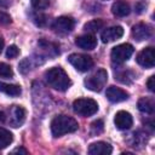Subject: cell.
Here are the masks:
<instances>
[{"instance_id": "obj_1", "label": "cell", "mask_w": 155, "mask_h": 155, "mask_svg": "<svg viewBox=\"0 0 155 155\" xmlns=\"http://www.w3.org/2000/svg\"><path fill=\"white\" fill-rule=\"evenodd\" d=\"M46 82L57 91H67L71 86V80L68 74L59 67L50 68L45 71Z\"/></svg>"}, {"instance_id": "obj_2", "label": "cell", "mask_w": 155, "mask_h": 155, "mask_svg": "<svg viewBox=\"0 0 155 155\" xmlns=\"http://www.w3.org/2000/svg\"><path fill=\"white\" fill-rule=\"evenodd\" d=\"M79 128L78 121L68 115H57L51 121V132L53 137H61L65 133L75 132Z\"/></svg>"}, {"instance_id": "obj_3", "label": "cell", "mask_w": 155, "mask_h": 155, "mask_svg": "<svg viewBox=\"0 0 155 155\" xmlns=\"http://www.w3.org/2000/svg\"><path fill=\"white\" fill-rule=\"evenodd\" d=\"M73 109L81 116H92L98 111V104L91 98H78L73 103Z\"/></svg>"}, {"instance_id": "obj_4", "label": "cell", "mask_w": 155, "mask_h": 155, "mask_svg": "<svg viewBox=\"0 0 155 155\" xmlns=\"http://www.w3.org/2000/svg\"><path fill=\"white\" fill-rule=\"evenodd\" d=\"M108 81V74L107 70L104 69H99L97 70L94 74H92L91 76H88L85 80V86L86 88L94 91V92H99L107 84Z\"/></svg>"}, {"instance_id": "obj_5", "label": "cell", "mask_w": 155, "mask_h": 155, "mask_svg": "<svg viewBox=\"0 0 155 155\" xmlns=\"http://www.w3.org/2000/svg\"><path fill=\"white\" fill-rule=\"evenodd\" d=\"M134 48L132 45L130 44H121V45H117L115 47H113L111 50V53H110V57H111V61L114 63H124L126 61L130 59V57L132 56Z\"/></svg>"}, {"instance_id": "obj_6", "label": "cell", "mask_w": 155, "mask_h": 155, "mask_svg": "<svg viewBox=\"0 0 155 155\" xmlns=\"http://www.w3.org/2000/svg\"><path fill=\"white\" fill-rule=\"evenodd\" d=\"M68 61L79 71H87L93 67V59L82 53H71L68 57Z\"/></svg>"}, {"instance_id": "obj_7", "label": "cell", "mask_w": 155, "mask_h": 155, "mask_svg": "<svg viewBox=\"0 0 155 155\" xmlns=\"http://www.w3.org/2000/svg\"><path fill=\"white\" fill-rule=\"evenodd\" d=\"M74 25H75V21L71 17L61 16L54 19L52 28L54 29V31H57L59 34H68L74 29Z\"/></svg>"}, {"instance_id": "obj_8", "label": "cell", "mask_w": 155, "mask_h": 155, "mask_svg": "<svg viewBox=\"0 0 155 155\" xmlns=\"http://www.w3.org/2000/svg\"><path fill=\"white\" fill-rule=\"evenodd\" d=\"M137 63L144 68H153L155 64V53L153 47H147L137 54Z\"/></svg>"}, {"instance_id": "obj_9", "label": "cell", "mask_w": 155, "mask_h": 155, "mask_svg": "<svg viewBox=\"0 0 155 155\" xmlns=\"http://www.w3.org/2000/svg\"><path fill=\"white\" fill-rule=\"evenodd\" d=\"M24 120H25V110L19 105H13L10 109L8 124L12 127H19L23 125Z\"/></svg>"}, {"instance_id": "obj_10", "label": "cell", "mask_w": 155, "mask_h": 155, "mask_svg": "<svg viewBox=\"0 0 155 155\" xmlns=\"http://www.w3.org/2000/svg\"><path fill=\"white\" fill-rule=\"evenodd\" d=\"M114 122L119 130H128V128H131V126L133 124V119L130 113H127L125 110H120L115 114Z\"/></svg>"}, {"instance_id": "obj_11", "label": "cell", "mask_w": 155, "mask_h": 155, "mask_svg": "<svg viewBox=\"0 0 155 155\" xmlns=\"http://www.w3.org/2000/svg\"><path fill=\"white\" fill-rule=\"evenodd\" d=\"M124 35V29L120 25H114V27H109L107 29H104L101 34V39L103 42H110V41H115L117 39H120Z\"/></svg>"}, {"instance_id": "obj_12", "label": "cell", "mask_w": 155, "mask_h": 155, "mask_svg": "<svg viewBox=\"0 0 155 155\" xmlns=\"http://www.w3.org/2000/svg\"><path fill=\"white\" fill-rule=\"evenodd\" d=\"M151 35V28L145 23H138L132 27V36L137 41H143L149 39Z\"/></svg>"}, {"instance_id": "obj_13", "label": "cell", "mask_w": 155, "mask_h": 155, "mask_svg": "<svg viewBox=\"0 0 155 155\" xmlns=\"http://www.w3.org/2000/svg\"><path fill=\"white\" fill-rule=\"evenodd\" d=\"M105 94H107V98H108L110 102H113V103L124 102V101H126V99L128 98V93H127L125 90H122V88H120V87H116V86H110V87H108Z\"/></svg>"}, {"instance_id": "obj_14", "label": "cell", "mask_w": 155, "mask_h": 155, "mask_svg": "<svg viewBox=\"0 0 155 155\" xmlns=\"http://www.w3.org/2000/svg\"><path fill=\"white\" fill-rule=\"evenodd\" d=\"M75 44H76L78 47L90 51V50H93L97 46V39L92 34H85V35H81V36L76 38Z\"/></svg>"}, {"instance_id": "obj_15", "label": "cell", "mask_w": 155, "mask_h": 155, "mask_svg": "<svg viewBox=\"0 0 155 155\" xmlns=\"http://www.w3.org/2000/svg\"><path fill=\"white\" fill-rule=\"evenodd\" d=\"M111 145L105 142H96L88 147V154L91 155H109L111 154Z\"/></svg>"}, {"instance_id": "obj_16", "label": "cell", "mask_w": 155, "mask_h": 155, "mask_svg": "<svg viewBox=\"0 0 155 155\" xmlns=\"http://www.w3.org/2000/svg\"><path fill=\"white\" fill-rule=\"evenodd\" d=\"M130 5L125 1H116L111 6V12L116 17H125L130 13Z\"/></svg>"}, {"instance_id": "obj_17", "label": "cell", "mask_w": 155, "mask_h": 155, "mask_svg": "<svg viewBox=\"0 0 155 155\" xmlns=\"http://www.w3.org/2000/svg\"><path fill=\"white\" fill-rule=\"evenodd\" d=\"M0 92L6 93V94L12 96V97H17L22 93V90L17 85H11V84H6V82L0 81Z\"/></svg>"}, {"instance_id": "obj_18", "label": "cell", "mask_w": 155, "mask_h": 155, "mask_svg": "<svg viewBox=\"0 0 155 155\" xmlns=\"http://www.w3.org/2000/svg\"><path fill=\"white\" fill-rule=\"evenodd\" d=\"M154 101L150 98H140L138 101V109L142 113L145 114H153L154 113Z\"/></svg>"}, {"instance_id": "obj_19", "label": "cell", "mask_w": 155, "mask_h": 155, "mask_svg": "<svg viewBox=\"0 0 155 155\" xmlns=\"http://www.w3.org/2000/svg\"><path fill=\"white\" fill-rule=\"evenodd\" d=\"M12 133L6 128L0 127V149H5L6 147H8L12 143Z\"/></svg>"}, {"instance_id": "obj_20", "label": "cell", "mask_w": 155, "mask_h": 155, "mask_svg": "<svg viewBox=\"0 0 155 155\" xmlns=\"http://www.w3.org/2000/svg\"><path fill=\"white\" fill-rule=\"evenodd\" d=\"M103 21L102 19H93V21H90L87 22L85 25H84V29L88 33H94V31H98L99 29H102L103 27Z\"/></svg>"}, {"instance_id": "obj_21", "label": "cell", "mask_w": 155, "mask_h": 155, "mask_svg": "<svg viewBox=\"0 0 155 155\" xmlns=\"http://www.w3.org/2000/svg\"><path fill=\"white\" fill-rule=\"evenodd\" d=\"M13 76V71L11 69V67L6 63H0V78H12Z\"/></svg>"}, {"instance_id": "obj_22", "label": "cell", "mask_w": 155, "mask_h": 155, "mask_svg": "<svg viewBox=\"0 0 155 155\" xmlns=\"http://www.w3.org/2000/svg\"><path fill=\"white\" fill-rule=\"evenodd\" d=\"M104 128V124L102 120H97L94 122H92L91 125V133L92 134H99Z\"/></svg>"}, {"instance_id": "obj_23", "label": "cell", "mask_w": 155, "mask_h": 155, "mask_svg": "<svg viewBox=\"0 0 155 155\" xmlns=\"http://www.w3.org/2000/svg\"><path fill=\"white\" fill-rule=\"evenodd\" d=\"M51 0H31V5L36 10H44L50 5Z\"/></svg>"}, {"instance_id": "obj_24", "label": "cell", "mask_w": 155, "mask_h": 155, "mask_svg": "<svg viewBox=\"0 0 155 155\" xmlns=\"http://www.w3.org/2000/svg\"><path fill=\"white\" fill-rule=\"evenodd\" d=\"M18 54H19V50L16 45H11V46L7 47V50H6L7 58H16Z\"/></svg>"}, {"instance_id": "obj_25", "label": "cell", "mask_w": 155, "mask_h": 155, "mask_svg": "<svg viewBox=\"0 0 155 155\" xmlns=\"http://www.w3.org/2000/svg\"><path fill=\"white\" fill-rule=\"evenodd\" d=\"M8 23H11V17L7 13L0 11V24H8Z\"/></svg>"}, {"instance_id": "obj_26", "label": "cell", "mask_w": 155, "mask_h": 155, "mask_svg": "<svg viewBox=\"0 0 155 155\" xmlns=\"http://www.w3.org/2000/svg\"><path fill=\"white\" fill-rule=\"evenodd\" d=\"M154 80H155V78H154V76H150V78H149V80H148V82H147V86H148L149 91H151V92H154V90H155Z\"/></svg>"}, {"instance_id": "obj_27", "label": "cell", "mask_w": 155, "mask_h": 155, "mask_svg": "<svg viewBox=\"0 0 155 155\" xmlns=\"http://www.w3.org/2000/svg\"><path fill=\"white\" fill-rule=\"evenodd\" d=\"M12 153H13V154H16V153H19V154H21V153H22V154H27L28 151H27L25 149H23V148H17V149H15Z\"/></svg>"}, {"instance_id": "obj_28", "label": "cell", "mask_w": 155, "mask_h": 155, "mask_svg": "<svg viewBox=\"0 0 155 155\" xmlns=\"http://www.w3.org/2000/svg\"><path fill=\"white\" fill-rule=\"evenodd\" d=\"M0 6H1V7H7V6H8L7 0H0Z\"/></svg>"}, {"instance_id": "obj_29", "label": "cell", "mask_w": 155, "mask_h": 155, "mask_svg": "<svg viewBox=\"0 0 155 155\" xmlns=\"http://www.w3.org/2000/svg\"><path fill=\"white\" fill-rule=\"evenodd\" d=\"M4 121H5V114L0 111V122H4Z\"/></svg>"}, {"instance_id": "obj_30", "label": "cell", "mask_w": 155, "mask_h": 155, "mask_svg": "<svg viewBox=\"0 0 155 155\" xmlns=\"http://www.w3.org/2000/svg\"><path fill=\"white\" fill-rule=\"evenodd\" d=\"M2 48H4V39H2V38H0V53H1Z\"/></svg>"}]
</instances>
